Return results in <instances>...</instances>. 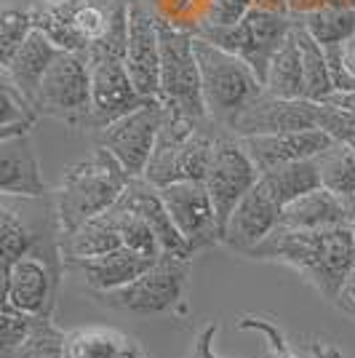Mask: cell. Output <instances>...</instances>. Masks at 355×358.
Returning a JSON list of instances; mask_svg holds the SVG:
<instances>
[{
	"instance_id": "obj_1",
	"label": "cell",
	"mask_w": 355,
	"mask_h": 358,
	"mask_svg": "<svg viewBox=\"0 0 355 358\" xmlns=\"http://www.w3.org/2000/svg\"><path fill=\"white\" fill-rule=\"evenodd\" d=\"M249 259L281 262L296 270L307 284L331 305H337L342 289L355 270L353 224L326 230H283L275 227L259 246L246 254Z\"/></svg>"
},
{
	"instance_id": "obj_2",
	"label": "cell",
	"mask_w": 355,
	"mask_h": 358,
	"mask_svg": "<svg viewBox=\"0 0 355 358\" xmlns=\"http://www.w3.org/2000/svg\"><path fill=\"white\" fill-rule=\"evenodd\" d=\"M131 179L133 177L120 166L118 158L99 145L91 150L89 158L67 166L57 190L51 193L61 236L113 209L131 185Z\"/></svg>"
},
{
	"instance_id": "obj_3",
	"label": "cell",
	"mask_w": 355,
	"mask_h": 358,
	"mask_svg": "<svg viewBox=\"0 0 355 358\" xmlns=\"http://www.w3.org/2000/svg\"><path fill=\"white\" fill-rule=\"evenodd\" d=\"M193 45L201 67L208 118L224 131H233L238 118L265 94V83L256 78L252 64L238 54H230L198 35H193Z\"/></svg>"
},
{
	"instance_id": "obj_4",
	"label": "cell",
	"mask_w": 355,
	"mask_h": 358,
	"mask_svg": "<svg viewBox=\"0 0 355 358\" xmlns=\"http://www.w3.org/2000/svg\"><path fill=\"white\" fill-rule=\"evenodd\" d=\"M222 131L224 129H219L214 120H193L168 110L145 179L158 190L174 182H203L211 166L214 145Z\"/></svg>"
},
{
	"instance_id": "obj_5",
	"label": "cell",
	"mask_w": 355,
	"mask_h": 358,
	"mask_svg": "<svg viewBox=\"0 0 355 358\" xmlns=\"http://www.w3.org/2000/svg\"><path fill=\"white\" fill-rule=\"evenodd\" d=\"M187 289H190V259L161 257L131 284L89 297L110 313L158 318V315L187 313Z\"/></svg>"
},
{
	"instance_id": "obj_6",
	"label": "cell",
	"mask_w": 355,
	"mask_h": 358,
	"mask_svg": "<svg viewBox=\"0 0 355 358\" xmlns=\"http://www.w3.org/2000/svg\"><path fill=\"white\" fill-rule=\"evenodd\" d=\"M61 249V227L54 195L24 198L0 195V257L3 270L14 268L27 254Z\"/></svg>"
},
{
	"instance_id": "obj_7",
	"label": "cell",
	"mask_w": 355,
	"mask_h": 358,
	"mask_svg": "<svg viewBox=\"0 0 355 358\" xmlns=\"http://www.w3.org/2000/svg\"><path fill=\"white\" fill-rule=\"evenodd\" d=\"M294 24H296V16L291 14H275V11L252 8L236 24H208V22H198L193 35L206 38L214 45H219L224 51L238 54L240 59H246L252 64L254 73H256V78L265 83L270 59L291 38Z\"/></svg>"
},
{
	"instance_id": "obj_8",
	"label": "cell",
	"mask_w": 355,
	"mask_h": 358,
	"mask_svg": "<svg viewBox=\"0 0 355 358\" xmlns=\"http://www.w3.org/2000/svg\"><path fill=\"white\" fill-rule=\"evenodd\" d=\"M161 102L179 115L211 120L203 99L201 67L195 57L193 32L161 16Z\"/></svg>"
},
{
	"instance_id": "obj_9",
	"label": "cell",
	"mask_w": 355,
	"mask_h": 358,
	"mask_svg": "<svg viewBox=\"0 0 355 358\" xmlns=\"http://www.w3.org/2000/svg\"><path fill=\"white\" fill-rule=\"evenodd\" d=\"M129 0H41L38 30H43L61 51L83 54L102 41Z\"/></svg>"
},
{
	"instance_id": "obj_10",
	"label": "cell",
	"mask_w": 355,
	"mask_h": 358,
	"mask_svg": "<svg viewBox=\"0 0 355 358\" xmlns=\"http://www.w3.org/2000/svg\"><path fill=\"white\" fill-rule=\"evenodd\" d=\"M32 105L41 115L61 120L70 129H89L91 67L86 57L75 51H61L43 75Z\"/></svg>"
},
{
	"instance_id": "obj_11",
	"label": "cell",
	"mask_w": 355,
	"mask_h": 358,
	"mask_svg": "<svg viewBox=\"0 0 355 358\" xmlns=\"http://www.w3.org/2000/svg\"><path fill=\"white\" fill-rule=\"evenodd\" d=\"M64 270L61 249L22 257L14 268L3 270V305L38 318H54Z\"/></svg>"
},
{
	"instance_id": "obj_12",
	"label": "cell",
	"mask_w": 355,
	"mask_h": 358,
	"mask_svg": "<svg viewBox=\"0 0 355 358\" xmlns=\"http://www.w3.org/2000/svg\"><path fill=\"white\" fill-rule=\"evenodd\" d=\"M166 118H168V107L163 105L161 99H150L115 123L94 131L96 145L110 150L133 179L145 177Z\"/></svg>"
},
{
	"instance_id": "obj_13",
	"label": "cell",
	"mask_w": 355,
	"mask_h": 358,
	"mask_svg": "<svg viewBox=\"0 0 355 358\" xmlns=\"http://www.w3.org/2000/svg\"><path fill=\"white\" fill-rule=\"evenodd\" d=\"M259 169L252 161L249 150L243 145V139L236 136L233 131H222L217 145H214V155H211V166L206 174V187L214 206H217V217L224 230V222L230 220V214L238 203L243 201V195L252 193L259 182Z\"/></svg>"
},
{
	"instance_id": "obj_14",
	"label": "cell",
	"mask_w": 355,
	"mask_h": 358,
	"mask_svg": "<svg viewBox=\"0 0 355 358\" xmlns=\"http://www.w3.org/2000/svg\"><path fill=\"white\" fill-rule=\"evenodd\" d=\"M161 198L177 230L190 243L193 254L222 243V224H219L217 206H214L206 182L190 179V182L166 185L161 187Z\"/></svg>"
},
{
	"instance_id": "obj_15",
	"label": "cell",
	"mask_w": 355,
	"mask_h": 358,
	"mask_svg": "<svg viewBox=\"0 0 355 358\" xmlns=\"http://www.w3.org/2000/svg\"><path fill=\"white\" fill-rule=\"evenodd\" d=\"M126 67L147 99H161V16L145 0H129Z\"/></svg>"
},
{
	"instance_id": "obj_16",
	"label": "cell",
	"mask_w": 355,
	"mask_h": 358,
	"mask_svg": "<svg viewBox=\"0 0 355 358\" xmlns=\"http://www.w3.org/2000/svg\"><path fill=\"white\" fill-rule=\"evenodd\" d=\"M91 67V118L89 129L99 131L104 126L115 123L118 118L133 113L136 107L150 102L133 86L126 59L104 57L89 62Z\"/></svg>"
},
{
	"instance_id": "obj_17",
	"label": "cell",
	"mask_w": 355,
	"mask_h": 358,
	"mask_svg": "<svg viewBox=\"0 0 355 358\" xmlns=\"http://www.w3.org/2000/svg\"><path fill=\"white\" fill-rule=\"evenodd\" d=\"M318 129V102L310 99H281L262 94L233 126L236 136L283 134V131H305Z\"/></svg>"
},
{
	"instance_id": "obj_18",
	"label": "cell",
	"mask_w": 355,
	"mask_h": 358,
	"mask_svg": "<svg viewBox=\"0 0 355 358\" xmlns=\"http://www.w3.org/2000/svg\"><path fill=\"white\" fill-rule=\"evenodd\" d=\"M278 222H281V206L256 182V187L252 193L243 195V201L233 209L230 220L224 222L222 246H227L230 252L240 254V257H246L270 233H275Z\"/></svg>"
},
{
	"instance_id": "obj_19",
	"label": "cell",
	"mask_w": 355,
	"mask_h": 358,
	"mask_svg": "<svg viewBox=\"0 0 355 358\" xmlns=\"http://www.w3.org/2000/svg\"><path fill=\"white\" fill-rule=\"evenodd\" d=\"M158 259H150V257H142V254L120 246V249L107 252L102 257L64 259V268H67V273H75L80 278L86 294H102V292H113V289L131 284L133 278H139Z\"/></svg>"
},
{
	"instance_id": "obj_20",
	"label": "cell",
	"mask_w": 355,
	"mask_h": 358,
	"mask_svg": "<svg viewBox=\"0 0 355 358\" xmlns=\"http://www.w3.org/2000/svg\"><path fill=\"white\" fill-rule=\"evenodd\" d=\"M249 150L252 161L256 164L259 174L283 164L307 161L315 158L334 139L324 129H305V131H283V134H262V136H240Z\"/></svg>"
},
{
	"instance_id": "obj_21",
	"label": "cell",
	"mask_w": 355,
	"mask_h": 358,
	"mask_svg": "<svg viewBox=\"0 0 355 358\" xmlns=\"http://www.w3.org/2000/svg\"><path fill=\"white\" fill-rule=\"evenodd\" d=\"M118 203L126 206V209L136 211V214H142V217L147 220L150 227H152V233L161 241L166 257H179V259H193L195 257L193 249H190V243H187L184 236L177 230V224H174L171 214L166 209V203H163V198H161V190H158L155 185H150L145 177L131 179V185L126 187V193L120 195Z\"/></svg>"
},
{
	"instance_id": "obj_22",
	"label": "cell",
	"mask_w": 355,
	"mask_h": 358,
	"mask_svg": "<svg viewBox=\"0 0 355 358\" xmlns=\"http://www.w3.org/2000/svg\"><path fill=\"white\" fill-rule=\"evenodd\" d=\"M0 195H24V198L48 195L30 134L0 139Z\"/></svg>"
},
{
	"instance_id": "obj_23",
	"label": "cell",
	"mask_w": 355,
	"mask_h": 358,
	"mask_svg": "<svg viewBox=\"0 0 355 358\" xmlns=\"http://www.w3.org/2000/svg\"><path fill=\"white\" fill-rule=\"evenodd\" d=\"M355 203H347L340 195L328 193L326 187H318L312 193L302 195L281 209L283 230H326V227H342L353 224Z\"/></svg>"
},
{
	"instance_id": "obj_24",
	"label": "cell",
	"mask_w": 355,
	"mask_h": 358,
	"mask_svg": "<svg viewBox=\"0 0 355 358\" xmlns=\"http://www.w3.org/2000/svg\"><path fill=\"white\" fill-rule=\"evenodd\" d=\"M59 54V45L54 43L43 30H35L14 54V59L0 67V73L11 78V83L32 102L38 89H41L43 75L48 73V67L57 62Z\"/></svg>"
},
{
	"instance_id": "obj_25",
	"label": "cell",
	"mask_w": 355,
	"mask_h": 358,
	"mask_svg": "<svg viewBox=\"0 0 355 358\" xmlns=\"http://www.w3.org/2000/svg\"><path fill=\"white\" fill-rule=\"evenodd\" d=\"M120 246H123V238H120L115 209L104 211L99 217L83 222L80 227H75L73 233L61 236V254H64V259L102 257V254L115 252Z\"/></svg>"
},
{
	"instance_id": "obj_26",
	"label": "cell",
	"mask_w": 355,
	"mask_h": 358,
	"mask_svg": "<svg viewBox=\"0 0 355 358\" xmlns=\"http://www.w3.org/2000/svg\"><path fill=\"white\" fill-rule=\"evenodd\" d=\"M259 185L273 195V201L283 209V206H289L296 198L318 190L321 187V177H318L315 161L307 158V161H294V164H283L270 169V171H265L259 177Z\"/></svg>"
},
{
	"instance_id": "obj_27",
	"label": "cell",
	"mask_w": 355,
	"mask_h": 358,
	"mask_svg": "<svg viewBox=\"0 0 355 358\" xmlns=\"http://www.w3.org/2000/svg\"><path fill=\"white\" fill-rule=\"evenodd\" d=\"M265 91L281 99H305V70H302V54L294 41V32L273 54L265 75Z\"/></svg>"
},
{
	"instance_id": "obj_28",
	"label": "cell",
	"mask_w": 355,
	"mask_h": 358,
	"mask_svg": "<svg viewBox=\"0 0 355 358\" xmlns=\"http://www.w3.org/2000/svg\"><path fill=\"white\" fill-rule=\"evenodd\" d=\"M294 41L302 54V70H305V99L310 102H324L328 94H334V78L331 67L326 59V48L310 32L305 30V24L296 19L294 24Z\"/></svg>"
},
{
	"instance_id": "obj_29",
	"label": "cell",
	"mask_w": 355,
	"mask_h": 358,
	"mask_svg": "<svg viewBox=\"0 0 355 358\" xmlns=\"http://www.w3.org/2000/svg\"><path fill=\"white\" fill-rule=\"evenodd\" d=\"M312 161L318 166L321 187L345 198L347 203H355V150L334 139Z\"/></svg>"
},
{
	"instance_id": "obj_30",
	"label": "cell",
	"mask_w": 355,
	"mask_h": 358,
	"mask_svg": "<svg viewBox=\"0 0 355 358\" xmlns=\"http://www.w3.org/2000/svg\"><path fill=\"white\" fill-rule=\"evenodd\" d=\"M41 0H6L0 14V67L14 59L22 43L38 30Z\"/></svg>"
},
{
	"instance_id": "obj_31",
	"label": "cell",
	"mask_w": 355,
	"mask_h": 358,
	"mask_svg": "<svg viewBox=\"0 0 355 358\" xmlns=\"http://www.w3.org/2000/svg\"><path fill=\"white\" fill-rule=\"evenodd\" d=\"M131 334L115 327H80L67 331V358H120Z\"/></svg>"
},
{
	"instance_id": "obj_32",
	"label": "cell",
	"mask_w": 355,
	"mask_h": 358,
	"mask_svg": "<svg viewBox=\"0 0 355 358\" xmlns=\"http://www.w3.org/2000/svg\"><path fill=\"white\" fill-rule=\"evenodd\" d=\"M41 113L30 99L11 83V78L0 73V139L30 134Z\"/></svg>"
},
{
	"instance_id": "obj_33",
	"label": "cell",
	"mask_w": 355,
	"mask_h": 358,
	"mask_svg": "<svg viewBox=\"0 0 355 358\" xmlns=\"http://www.w3.org/2000/svg\"><path fill=\"white\" fill-rule=\"evenodd\" d=\"M296 19L324 48L340 45L355 35V6H328Z\"/></svg>"
},
{
	"instance_id": "obj_34",
	"label": "cell",
	"mask_w": 355,
	"mask_h": 358,
	"mask_svg": "<svg viewBox=\"0 0 355 358\" xmlns=\"http://www.w3.org/2000/svg\"><path fill=\"white\" fill-rule=\"evenodd\" d=\"M113 209H115V217H118V230H120V238H123V246H126V249L142 254V257H150V259L166 257L161 241L152 233V227H150V222L142 214L126 209V206H120V203H115Z\"/></svg>"
},
{
	"instance_id": "obj_35",
	"label": "cell",
	"mask_w": 355,
	"mask_h": 358,
	"mask_svg": "<svg viewBox=\"0 0 355 358\" xmlns=\"http://www.w3.org/2000/svg\"><path fill=\"white\" fill-rule=\"evenodd\" d=\"M0 358H67V331H61L54 318H41L30 340Z\"/></svg>"
},
{
	"instance_id": "obj_36",
	"label": "cell",
	"mask_w": 355,
	"mask_h": 358,
	"mask_svg": "<svg viewBox=\"0 0 355 358\" xmlns=\"http://www.w3.org/2000/svg\"><path fill=\"white\" fill-rule=\"evenodd\" d=\"M38 315H30L19 310L14 305H3V318H0V353H11L19 345L30 340V334L38 327Z\"/></svg>"
},
{
	"instance_id": "obj_37",
	"label": "cell",
	"mask_w": 355,
	"mask_h": 358,
	"mask_svg": "<svg viewBox=\"0 0 355 358\" xmlns=\"http://www.w3.org/2000/svg\"><path fill=\"white\" fill-rule=\"evenodd\" d=\"M326 59L331 67L334 91H355V35L340 45H328Z\"/></svg>"
},
{
	"instance_id": "obj_38",
	"label": "cell",
	"mask_w": 355,
	"mask_h": 358,
	"mask_svg": "<svg viewBox=\"0 0 355 358\" xmlns=\"http://www.w3.org/2000/svg\"><path fill=\"white\" fill-rule=\"evenodd\" d=\"M318 129H324L331 139L355 150V113L318 102Z\"/></svg>"
},
{
	"instance_id": "obj_39",
	"label": "cell",
	"mask_w": 355,
	"mask_h": 358,
	"mask_svg": "<svg viewBox=\"0 0 355 358\" xmlns=\"http://www.w3.org/2000/svg\"><path fill=\"white\" fill-rule=\"evenodd\" d=\"M252 8H254V0H206V8H203V19L201 22H208V24H236Z\"/></svg>"
},
{
	"instance_id": "obj_40",
	"label": "cell",
	"mask_w": 355,
	"mask_h": 358,
	"mask_svg": "<svg viewBox=\"0 0 355 358\" xmlns=\"http://www.w3.org/2000/svg\"><path fill=\"white\" fill-rule=\"evenodd\" d=\"M337 308H340L345 315H350L355 321V270L350 273V278H347V284L342 289L340 299H337Z\"/></svg>"
},
{
	"instance_id": "obj_41",
	"label": "cell",
	"mask_w": 355,
	"mask_h": 358,
	"mask_svg": "<svg viewBox=\"0 0 355 358\" xmlns=\"http://www.w3.org/2000/svg\"><path fill=\"white\" fill-rule=\"evenodd\" d=\"M324 105L340 107V110H347V113H355V91H334L324 99Z\"/></svg>"
},
{
	"instance_id": "obj_42",
	"label": "cell",
	"mask_w": 355,
	"mask_h": 358,
	"mask_svg": "<svg viewBox=\"0 0 355 358\" xmlns=\"http://www.w3.org/2000/svg\"><path fill=\"white\" fill-rule=\"evenodd\" d=\"M217 327H206V331L198 337V345H195V353L193 358H219L214 350H211V337H214Z\"/></svg>"
},
{
	"instance_id": "obj_43",
	"label": "cell",
	"mask_w": 355,
	"mask_h": 358,
	"mask_svg": "<svg viewBox=\"0 0 355 358\" xmlns=\"http://www.w3.org/2000/svg\"><path fill=\"white\" fill-rule=\"evenodd\" d=\"M254 8L275 11V14H291L289 11V0H254Z\"/></svg>"
},
{
	"instance_id": "obj_44",
	"label": "cell",
	"mask_w": 355,
	"mask_h": 358,
	"mask_svg": "<svg viewBox=\"0 0 355 358\" xmlns=\"http://www.w3.org/2000/svg\"><path fill=\"white\" fill-rule=\"evenodd\" d=\"M353 233H355V220H353Z\"/></svg>"
},
{
	"instance_id": "obj_45",
	"label": "cell",
	"mask_w": 355,
	"mask_h": 358,
	"mask_svg": "<svg viewBox=\"0 0 355 358\" xmlns=\"http://www.w3.org/2000/svg\"><path fill=\"white\" fill-rule=\"evenodd\" d=\"M337 358H345V356H342V353H340V356H337Z\"/></svg>"
}]
</instances>
